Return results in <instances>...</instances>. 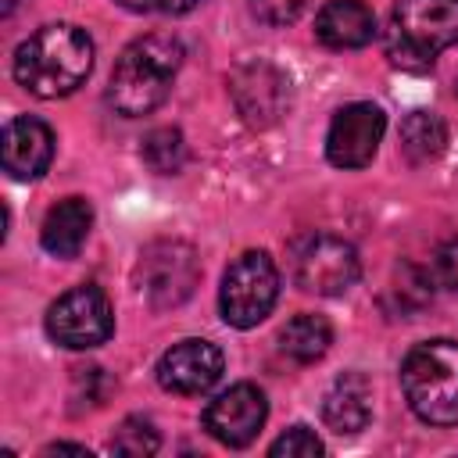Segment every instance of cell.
Here are the masks:
<instances>
[{
  "label": "cell",
  "mask_w": 458,
  "mask_h": 458,
  "mask_svg": "<svg viewBox=\"0 0 458 458\" xmlns=\"http://www.w3.org/2000/svg\"><path fill=\"white\" fill-rule=\"evenodd\" d=\"M11 72L18 86H25L32 97H68L93 72V39L86 29L68 21L43 25L14 50Z\"/></svg>",
  "instance_id": "obj_1"
},
{
  "label": "cell",
  "mask_w": 458,
  "mask_h": 458,
  "mask_svg": "<svg viewBox=\"0 0 458 458\" xmlns=\"http://www.w3.org/2000/svg\"><path fill=\"white\" fill-rule=\"evenodd\" d=\"M179 64H182V43L175 36L150 32V36L132 39L111 68L107 104L125 118L150 114L172 93Z\"/></svg>",
  "instance_id": "obj_2"
},
{
  "label": "cell",
  "mask_w": 458,
  "mask_h": 458,
  "mask_svg": "<svg viewBox=\"0 0 458 458\" xmlns=\"http://www.w3.org/2000/svg\"><path fill=\"white\" fill-rule=\"evenodd\" d=\"M383 43L397 68L426 72L440 50L458 47V0H397Z\"/></svg>",
  "instance_id": "obj_3"
},
{
  "label": "cell",
  "mask_w": 458,
  "mask_h": 458,
  "mask_svg": "<svg viewBox=\"0 0 458 458\" xmlns=\"http://www.w3.org/2000/svg\"><path fill=\"white\" fill-rule=\"evenodd\" d=\"M408 408L429 426H458V344L429 340L408 351L401 365Z\"/></svg>",
  "instance_id": "obj_4"
},
{
  "label": "cell",
  "mask_w": 458,
  "mask_h": 458,
  "mask_svg": "<svg viewBox=\"0 0 458 458\" xmlns=\"http://www.w3.org/2000/svg\"><path fill=\"white\" fill-rule=\"evenodd\" d=\"M276 297H279L276 261L265 250H247L225 268L218 308L233 329H250L261 318H268V311L276 308Z\"/></svg>",
  "instance_id": "obj_5"
},
{
  "label": "cell",
  "mask_w": 458,
  "mask_h": 458,
  "mask_svg": "<svg viewBox=\"0 0 458 458\" xmlns=\"http://www.w3.org/2000/svg\"><path fill=\"white\" fill-rule=\"evenodd\" d=\"M358 276H361L358 250L344 236L315 233L293 247V283L304 293L336 297V293L351 290L358 283Z\"/></svg>",
  "instance_id": "obj_6"
},
{
  "label": "cell",
  "mask_w": 458,
  "mask_h": 458,
  "mask_svg": "<svg viewBox=\"0 0 458 458\" xmlns=\"http://www.w3.org/2000/svg\"><path fill=\"white\" fill-rule=\"evenodd\" d=\"M47 333L68 351L100 347L114 333V311L100 286H72L47 311Z\"/></svg>",
  "instance_id": "obj_7"
},
{
  "label": "cell",
  "mask_w": 458,
  "mask_h": 458,
  "mask_svg": "<svg viewBox=\"0 0 458 458\" xmlns=\"http://www.w3.org/2000/svg\"><path fill=\"white\" fill-rule=\"evenodd\" d=\"M200 279V265L190 243L182 240H154L136 265V286L154 308L182 304Z\"/></svg>",
  "instance_id": "obj_8"
},
{
  "label": "cell",
  "mask_w": 458,
  "mask_h": 458,
  "mask_svg": "<svg viewBox=\"0 0 458 458\" xmlns=\"http://www.w3.org/2000/svg\"><path fill=\"white\" fill-rule=\"evenodd\" d=\"M229 97L236 114L250 129H272L290 111V82L268 61H247L229 75Z\"/></svg>",
  "instance_id": "obj_9"
},
{
  "label": "cell",
  "mask_w": 458,
  "mask_h": 458,
  "mask_svg": "<svg viewBox=\"0 0 458 458\" xmlns=\"http://www.w3.org/2000/svg\"><path fill=\"white\" fill-rule=\"evenodd\" d=\"M383 132H386V114L376 104H369V100L344 104L333 114L329 132H326L329 165H336V168H365L376 157Z\"/></svg>",
  "instance_id": "obj_10"
},
{
  "label": "cell",
  "mask_w": 458,
  "mask_h": 458,
  "mask_svg": "<svg viewBox=\"0 0 458 458\" xmlns=\"http://www.w3.org/2000/svg\"><path fill=\"white\" fill-rule=\"evenodd\" d=\"M265 415H268L265 394L254 383H236L204 408V429L225 447H247L261 433Z\"/></svg>",
  "instance_id": "obj_11"
},
{
  "label": "cell",
  "mask_w": 458,
  "mask_h": 458,
  "mask_svg": "<svg viewBox=\"0 0 458 458\" xmlns=\"http://www.w3.org/2000/svg\"><path fill=\"white\" fill-rule=\"evenodd\" d=\"M222 351L208 340H179L157 361V383L168 394H208L222 379Z\"/></svg>",
  "instance_id": "obj_12"
},
{
  "label": "cell",
  "mask_w": 458,
  "mask_h": 458,
  "mask_svg": "<svg viewBox=\"0 0 458 458\" xmlns=\"http://www.w3.org/2000/svg\"><path fill=\"white\" fill-rule=\"evenodd\" d=\"M0 161L11 179H39L54 161V132L32 114H18L4 125Z\"/></svg>",
  "instance_id": "obj_13"
},
{
  "label": "cell",
  "mask_w": 458,
  "mask_h": 458,
  "mask_svg": "<svg viewBox=\"0 0 458 458\" xmlns=\"http://www.w3.org/2000/svg\"><path fill=\"white\" fill-rule=\"evenodd\" d=\"M376 14L365 0H329L315 14V39L329 50H358L372 43Z\"/></svg>",
  "instance_id": "obj_14"
},
{
  "label": "cell",
  "mask_w": 458,
  "mask_h": 458,
  "mask_svg": "<svg viewBox=\"0 0 458 458\" xmlns=\"http://www.w3.org/2000/svg\"><path fill=\"white\" fill-rule=\"evenodd\" d=\"M322 419L333 433L351 437L361 433L372 419V383L361 372H344L322 397Z\"/></svg>",
  "instance_id": "obj_15"
},
{
  "label": "cell",
  "mask_w": 458,
  "mask_h": 458,
  "mask_svg": "<svg viewBox=\"0 0 458 458\" xmlns=\"http://www.w3.org/2000/svg\"><path fill=\"white\" fill-rule=\"evenodd\" d=\"M89 225H93L89 200L86 197H64L47 211L43 229H39V243L54 258H75L89 236Z\"/></svg>",
  "instance_id": "obj_16"
},
{
  "label": "cell",
  "mask_w": 458,
  "mask_h": 458,
  "mask_svg": "<svg viewBox=\"0 0 458 458\" xmlns=\"http://www.w3.org/2000/svg\"><path fill=\"white\" fill-rule=\"evenodd\" d=\"M329 344H333V326L315 311H301L279 329V351L297 365L318 361L329 351Z\"/></svg>",
  "instance_id": "obj_17"
},
{
  "label": "cell",
  "mask_w": 458,
  "mask_h": 458,
  "mask_svg": "<svg viewBox=\"0 0 458 458\" xmlns=\"http://www.w3.org/2000/svg\"><path fill=\"white\" fill-rule=\"evenodd\" d=\"M447 147V125L437 111H411L401 122V154L408 165H429Z\"/></svg>",
  "instance_id": "obj_18"
},
{
  "label": "cell",
  "mask_w": 458,
  "mask_h": 458,
  "mask_svg": "<svg viewBox=\"0 0 458 458\" xmlns=\"http://www.w3.org/2000/svg\"><path fill=\"white\" fill-rule=\"evenodd\" d=\"M383 301H386V311L390 315L408 318V315L422 311L433 301V276L426 268H419V265H401L397 276H394V283L386 286V297Z\"/></svg>",
  "instance_id": "obj_19"
},
{
  "label": "cell",
  "mask_w": 458,
  "mask_h": 458,
  "mask_svg": "<svg viewBox=\"0 0 458 458\" xmlns=\"http://www.w3.org/2000/svg\"><path fill=\"white\" fill-rule=\"evenodd\" d=\"M140 157H143V165H147L150 172H157V175H175V172H182V165H186V140H182L179 129H168V125H165V129H154V132L143 136Z\"/></svg>",
  "instance_id": "obj_20"
},
{
  "label": "cell",
  "mask_w": 458,
  "mask_h": 458,
  "mask_svg": "<svg viewBox=\"0 0 458 458\" xmlns=\"http://www.w3.org/2000/svg\"><path fill=\"white\" fill-rule=\"evenodd\" d=\"M157 447H161V437H157V429H154L147 419H140V415L125 419V422L114 429V437H111V451H114V454L147 458V454H154Z\"/></svg>",
  "instance_id": "obj_21"
},
{
  "label": "cell",
  "mask_w": 458,
  "mask_h": 458,
  "mask_svg": "<svg viewBox=\"0 0 458 458\" xmlns=\"http://www.w3.org/2000/svg\"><path fill=\"white\" fill-rule=\"evenodd\" d=\"M268 454H276V458H315V454H322V440H318L315 429H308V426H290V429L268 447Z\"/></svg>",
  "instance_id": "obj_22"
},
{
  "label": "cell",
  "mask_w": 458,
  "mask_h": 458,
  "mask_svg": "<svg viewBox=\"0 0 458 458\" xmlns=\"http://www.w3.org/2000/svg\"><path fill=\"white\" fill-rule=\"evenodd\" d=\"M308 0H250V11L265 21V25H290L304 14Z\"/></svg>",
  "instance_id": "obj_23"
},
{
  "label": "cell",
  "mask_w": 458,
  "mask_h": 458,
  "mask_svg": "<svg viewBox=\"0 0 458 458\" xmlns=\"http://www.w3.org/2000/svg\"><path fill=\"white\" fill-rule=\"evenodd\" d=\"M433 276L447 290H458V240H447V243L437 247V254H433Z\"/></svg>",
  "instance_id": "obj_24"
},
{
  "label": "cell",
  "mask_w": 458,
  "mask_h": 458,
  "mask_svg": "<svg viewBox=\"0 0 458 458\" xmlns=\"http://www.w3.org/2000/svg\"><path fill=\"white\" fill-rule=\"evenodd\" d=\"M118 4L129 11H140V14H186L200 0H118Z\"/></svg>",
  "instance_id": "obj_25"
},
{
  "label": "cell",
  "mask_w": 458,
  "mask_h": 458,
  "mask_svg": "<svg viewBox=\"0 0 458 458\" xmlns=\"http://www.w3.org/2000/svg\"><path fill=\"white\" fill-rule=\"evenodd\" d=\"M14 4H18V0H4V14H11V11H14Z\"/></svg>",
  "instance_id": "obj_26"
}]
</instances>
